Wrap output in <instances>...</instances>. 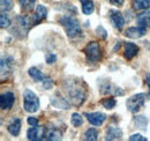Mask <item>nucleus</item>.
Masks as SVG:
<instances>
[{
  "label": "nucleus",
  "mask_w": 150,
  "mask_h": 141,
  "mask_svg": "<svg viewBox=\"0 0 150 141\" xmlns=\"http://www.w3.org/2000/svg\"><path fill=\"white\" fill-rule=\"evenodd\" d=\"M64 89L65 93L71 102V104L75 106H80L86 101V88L83 87V83L74 78H68L64 82Z\"/></svg>",
  "instance_id": "1"
},
{
  "label": "nucleus",
  "mask_w": 150,
  "mask_h": 141,
  "mask_svg": "<svg viewBox=\"0 0 150 141\" xmlns=\"http://www.w3.org/2000/svg\"><path fill=\"white\" fill-rule=\"evenodd\" d=\"M60 24L64 27L65 31L69 38H75L77 36L82 34V29H81V24L79 22V20L72 15H64L59 19Z\"/></svg>",
  "instance_id": "2"
},
{
  "label": "nucleus",
  "mask_w": 150,
  "mask_h": 141,
  "mask_svg": "<svg viewBox=\"0 0 150 141\" xmlns=\"http://www.w3.org/2000/svg\"><path fill=\"white\" fill-rule=\"evenodd\" d=\"M23 108L29 113H34L39 109V100L37 95L30 89H25L23 93Z\"/></svg>",
  "instance_id": "3"
},
{
  "label": "nucleus",
  "mask_w": 150,
  "mask_h": 141,
  "mask_svg": "<svg viewBox=\"0 0 150 141\" xmlns=\"http://www.w3.org/2000/svg\"><path fill=\"white\" fill-rule=\"evenodd\" d=\"M83 53L86 54V58L89 63H98L103 57L102 50L97 42H90L87 44V46L83 49Z\"/></svg>",
  "instance_id": "4"
},
{
  "label": "nucleus",
  "mask_w": 150,
  "mask_h": 141,
  "mask_svg": "<svg viewBox=\"0 0 150 141\" xmlns=\"http://www.w3.org/2000/svg\"><path fill=\"white\" fill-rule=\"evenodd\" d=\"M146 97L147 95L140 93V94H135L132 97H129L126 102V106L128 109V111L132 113H136L139 112L143 106H144V102H146Z\"/></svg>",
  "instance_id": "5"
},
{
  "label": "nucleus",
  "mask_w": 150,
  "mask_h": 141,
  "mask_svg": "<svg viewBox=\"0 0 150 141\" xmlns=\"http://www.w3.org/2000/svg\"><path fill=\"white\" fill-rule=\"evenodd\" d=\"M45 131L46 128L44 126H40V125H36V126H33L28 130L27 132V138L28 140L31 141H40L45 138Z\"/></svg>",
  "instance_id": "6"
},
{
  "label": "nucleus",
  "mask_w": 150,
  "mask_h": 141,
  "mask_svg": "<svg viewBox=\"0 0 150 141\" xmlns=\"http://www.w3.org/2000/svg\"><path fill=\"white\" fill-rule=\"evenodd\" d=\"M100 94H103V95L111 94V95H114V96H122L124 95V90L120 87L114 86L110 81H104L100 85Z\"/></svg>",
  "instance_id": "7"
},
{
  "label": "nucleus",
  "mask_w": 150,
  "mask_h": 141,
  "mask_svg": "<svg viewBox=\"0 0 150 141\" xmlns=\"http://www.w3.org/2000/svg\"><path fill=\"white\" fill-rule=\"evenodd\" d=\"M110 21L112 23V26L117 29V30H121L125 26V18L122 16V14L119 12V11H110Z\"/></svg>",
  "instance_id": "8"
},
{
  "label": "nucleus",
  "mask_w": 150,
  "mask_h": 141,
  "mask_svg": "<svg viewBox=\"0 0 150 141\" xmlns=\"http://www.w3.org/2000/svg\"><path fill=\"white\" fill-rule=\"evenodd\" d=\"M0 66H1V79L4 80L5 79V75L7 76L8 74L12 73L13 67H14V59L9 56H6L1 59V63H0Z\"/></svg>",
  "instance_id": "9"
},
{
  "label": "nucleus",
  "mask_w": 150,
  "mask_h": 141,
  "mask_svg": "<svg viewBox=\"0 0 150 141\" xmlns=\"http://www.w3.org/2000/svg\"><path fill=\"white\" fill-rule=\"evenodd\" d=\"M84 116L87 117L88 122L94 125V126H100L106 120V115L105 113H102V112H86Z\"/></svg>",
  "instance_id": "10"
},
{
  "label": "nucleus",
  "mask_w": 150,
  "mask_h": 141,
  "mask_svg": "<svg viewBox=\"0 0 150 141\" xmlns=\"http://www.w3.org/2000/svg\"><path fill=\"white\" fill-rule=\"evenodd\" d=\"M14 101H15V96L13 93L11 91L4 93L0 96V106L2 110H9L14 104Z\"/></svg>",
  "instance_id": "11"
},
{
  "label": "nucleus",
  "mask_w": 150,
  "mask_h": 141,
  "mask_svg": "<svg viewBox=\"0 0 150 141\" xmlns=\"http://www.w3.org/2000/svg\"><path fill=\"white\" fill-rule=\"evenodd\" d=\"M51 104L57 109H62V110H68L71 108V103L67 100H65L59 93H56L51 97Z\"/></svg>",
  "instance_id": "12"
},
{
  "label": "nucleus",
  "mask_w": 150,
  "mask_h": 141,
  "mask_svg": "<svg viewBox=\"0 0 150 141\" xmlns=\"http://www.w3.org/2000/svg\"><path fill=\"white\" fill-rule=\"evenodd\" d=\"M47 16V9H46V7L45 6H43V5H38L37 7H36V9H35V13H34V15H33V26H36L38 23H40V22H43Z\"/></svg>",
  "instance_id": "13"
},
{
  "label": "nucleus",
  "mask_w": 150,
  "mask_h": 141,
  "mask_svg": "<svg viewBox=\"0 0 150 141\" xmlns=\"http://www.w3.org/2000/svg\"><path fill=\"white\" fill-rule=\"evenodd\" d=\"M143 35H146V28L143 27H131L128 29H126L125 31V36L132 38V39H135V38H140Z\"/></svg>",
  "instance_id": "14"
},
{
  "label": "nucleus",
  "mask_w": 150,
  "mask_h": 141,
  "mask_svg": "<svg viewBox=\"0 0 150 141\" xmlns=\"http://www.w3.org/2000/svg\"><path fill=\"white\" fill-rule=\"evenodd\" d=\"M121 137H122V131L120 127H117V126L108 127L105 140H117V139H121Z\"/></svg>",
  "instance_id": "15"
},
{
  "label": "nucleus",
  "mask_w": 150,
  "mask_h": 141,
  "mask_svg": "<svg viewBox=\"0 0 150 141\" xmlns=\"http://www.w3.org/2000/svg\"><path fill=\"white\" fill-rule=\"evenodd\" d=\"M45 139L49 141H57L62 139V133L57 127H49L45 131Z\"/></svg>",
  "instance_id": "16"
},
{
  "label": "nucleus",
  "mask_w": 150,
  "mask_h": 141,
  "mask_svg": "<svg viewBox=\"0 0 150 141\" xmlns=\"http://www.w3.org/2000/svg\"><path fill=\"white\" fill-rule=\"evenodd\" d=\"M7 131L9 132L11 135L18 137L21 131V119L20 118H13L9 124L7 125Z\"/></svg>",
  "instance_id": "17"
},
{
  "label": "nucleus",
  "mask_w": 150,
  "mask_h": 141,
  "mask_svg": "<svg viewBox=\"0 0 150 141\" xmlns=\"http://www.w3.org/2000/svg\"><path fill=\"white\" fill-rule=\"evenodd\" d=\"M139 50L140 49H139V46L136 44H134V43H126L125 44V53H124V56H125L126 59L131 60V59H133L137 54Z\"/></svg>",
  "instance_id": "18"
},
{
  "label": "nucleus",
  "mask_w": 150,
  "mask_h": 141,
  "mask_svg": "<svg viewBox=\"0 0 150 141\" xmlns=\"http://www.w3.org/2000/svg\"><path fill=\"white\" fill-rule=\"evenodd\" d=\"M136 22L140 27L143 28H150V12L149 11H143L140 13L136 18Z\"/></svg>",
  "instance_id": "19"
},
{
  "label": "nucleus",
  "mask_w": 150,
  "mask_h": 141,
  "mask_svg": "<svg viewBox=\"0 0 150 141\" xmlns=\"http://www.w3.org/2000/svg\"><path fill=\"white\" fill-rule=\"evenodd\" d=\"M82 4V12L86 15H90L94 13V2L91 0H80Z\"/></svg>",
  "instance_id": "20"
},
{
  "label": "nucleus",
  "mask_w": 150,
  "mask_h": 141,
  "mask_svg": "<svg viewBox=\"0 0 150 141\" xmlns=\"http://www.w3.org/2000/svg\"><path fill=\"white\" fill-rule=\"evenodd\" d=\"M133 8L135 11H144L150 8V0H134Z\"/></svg>",
  "instance_id": "21"
},
{
  "label": "nucleus",
  "mask_w": 150,
  "mask_h": 141,
  "mask_svg": "<svg viewBox=\"0 0 150 141\" xmlns=\"http://www.w3.org/2000/svg\"><path fill=\"white\" fill-rule=\"evenodd\" d=\"M134 125L136 128H140V130H147V126H148V119L147 117L144 116H136L134 117Z\"/></svg>",
  "instance_id": "22"
},
{
  "label": "nucleus",
  "mask_w": 150,
  "mask_h": 141,
  "mask_svg": "<svg viewBox=\"0 0 150 141\" xmlns=\"http://www.w3.org/2000/svg\"><path fill=\"white\" fill-rule=\"evenodd\" d=\"M28 73H29V75H30V78H31L34 81H36V82L42 81V80L44 79V76H45V75H43V73H42L39 70H37L36 67H31V68H29Z\"/></svg>",
  "instance_id": "23"
},
{
  "label": "nucleus",
  "mask_w": 150,
  "mask_h": 141,
  "mask_svg": "<svg viewBox=\"0 0 150 141\" xmlns=\"http://www.w3.org/2000/svg\"><path fill=\"white\" fill-rule=\"evenodd\" d=\"M19 2L21 8L24 12H29V11H33L34 9V6H35L36 0H19Z\"/></svg>",
  "instance_id": "24"
},
{
  "label": "nucleus",
  "mask_w": 150,
  "mask_h": 141,
  "mask_svg": "<svg viewBox=\"0 0 150 141\" xmlns=\"http://www.w3.org/2000/svg\"><path fill=\"white\" fill-rule=\"evenodd\" d=\"M84 139L89 141H96L98 139V132L96 128H89L84 132Z\"/></svg>",
  "instance_id": "25"
},
{
  "label": "nucleus",
  "mask_w": 150,
  "mask_h": 141,
  "mask_svg": "<svg viewBox=\"0 0 150 141\" xmlns=\"http://www.w3.org/2000/svg\"><path fill=\"white\" fill-rule=\"evenodd\" d=\"M71 123H72V125H73L74 127H79V126H81V125L83 124V118H82V116H81L80 113L74 112V113L72 115Z\"/></svg>",
  "instance_id": "26"
},
{
  "label": "nucleus",
  "mask_w": 150,
  "mask_h": 141,
  "mask_svg": "<svg viewBox=\"0 0 150 141\" xmlns=\"http://www.w3.org/2000/svg\"><path fill=\"white\" fill-rule=\"evenodd\" d=\"M1 4V12H9L13 8V0H0Z\"/></svg>",
  "instance_id": "27"
},
{
  "label": "nucleus",
  "mask_w": 150,
  "mask_h": 141,
  "mask_svg": "<svg viewBox=\"0 0 150 141\" xmlns=\"http://www.w3.org/2000/svg\"><path fill=\"white\" fill-rule=\"evenodd\" d=\"M115 104H117V102H115L114 98H105V100L102 101V105L104 106L105 109H108V110L113 109L115 106Z\"/></svg>",
  "instance_id": "28"
},
{
  "label": "nucleus",
  "mask_w": 150,
  "mask_h": 141,
  "mask_svg": "<svg viewBox=\"0 0 150 141\" xmlns=\"http://www.w3.org/2000/svg\"><path fill=\"white\" fill-rule=\"evenodd\" d=\"M0 26H1L2 29L4 28H8L11 26V20L4 13H1V15H0Z\"/></svg>",
  "instance_id": "29"
},
{
  "label": "nucleus",
  "mask_w": 150,
  "mask_h": 141,
  "mask_svg": "<svg viewBox=\"0 0 150 141\" xmlns=\"http://www.w3.org/2000/svg\"><path fill=\"white\" fill-rule=\"evenodd\" d=\"M42 83H43V87L44 89H46V90H49V89H52L53 87V80L50 78V76H44V79L42 80Z\"/></svg>",
  "instance_id": "30"
},
{
  "label": "nucleus",
  "mask_w": 150,
  "mask_h": 141,
  "mask_svg": "<svg viewBox=\"0 0 150 141\" xmlns=\"http://www.w3.org/2000/svg\"><path fill=\"white\" fill-rule=\"evenodd\" d=\"M96 34L99 36L102 39H104V41L108 38V31L104 29L103 26H98V27L96 28Z\"/></svg>",
  "instance_id": "31"
},
{
  "label": "nucleus",
  "mask_w": 150,
  "mask_h": 141,
  "mask_svg": "<svg viewBox=\"0 0 150 141\" xmlns=\"http://www.w3.org/2000/svg\"><path fill=\"white\" fill-rule=\"evenodd\" d=\"M45 60L47 64H53L57 61V56L54 53H46L45 56Z\"/></svg>",
  "instance_id": "32"
},
{
  "label": "nucleus",
  "mask_w": 150,
  "mask_h": 141,
  "mask_svg": "<svg viewBox=\"0 0 150 141\" xmlns=\"http://www.w3.org/2000/svg\"><path fill=\"white\" fill-rule=\"evenodd\" d=\"M129 140L131 141H147V138L143 137V135H141V134H139V133H136V134H132L131 137H129Z\"/></svg>",
  "instance_id": "33"
},
{
  "label": "nucleus",
  "mask_w": 150,
  "mask_h": 141,
  "mask_svg": "<svg viewBox=\"0 0 150 141\" xmlns=\"http://www.w3.org/2000/svg\"><path fill=\"white\" fill-rule=\"evenodd\" d=\"M28 124L31 125V126H36V125H38V119L35 117H29L28 118Z\"/></svg>",
  "instance_id": "34"
},
{
  "label": "nucleus",
  "mask_w": 150,
  "mask_h": 141,
  "mask_svg": "<svg viewBox=\"0 0 150 141\" xmlns=\"http://www.w3.org/2000/svg\"><path fill=\"white\" fill-rule=\"evenodd\" d=\"M113 6H121L124 4V0H108Z\"/></svg>",
  "instance_id": "35"
},
{
  "label": "nucleus",
  "mask_w": 150,
  "mask_h": 141,
  "mask_svg": "<svg viewBox=\"0 0 150 141\" xmlns=\"http://www.w3.org/2000/svg\"><path fill=\"white\" fill-rule=\"evenodd\" d=\"M146 85L148 86V88H149V94H148V100H150V73L147 74V76H146Z\"/></svg>",
  "instance_id": "36"
},
{
  "label": "nucleus",
  "mask_w": 150,
  "mask_h": 141,
  "mask_svg": "<svg viewBox=\"0 0 150 141\" xmlns=\"http://www.w3.org/2000/svg\"><path fill=\"white\" fill-rule=\"evenodd\" d=\"M120 44H121V43H120V42H119V43H117V45H115V46H114V49H113V51H115V50H117V51H118V50H119V48H120Z\"/></svg>",
  "instance_id": "37"
}]
</instances>
